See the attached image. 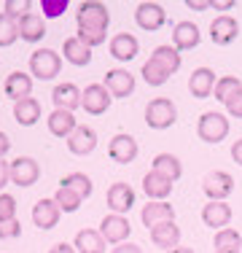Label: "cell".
I'll use <instances>...</instances> for the list:
<instances>
[{
    "instance_id": "35",
    "label": "cell",
    "mask_w": 242,
    "mask_h": 253,
    "mask_svg": "<svg viewBox=\"0 0 242 253\" xmlns=\"http://www.w3.org/2000/svg\"><path fill=\"white\" fill-rule=\"evenodd\" d=\"M54 202L59 205V210H62V213H76V210L81 208L83 200H81V197H78L73 189H65V186H59L57 194H54Z\"/></svg>"
},
{
    "instance_id": "14",
    "label": "cell",
    "mask_w": 242,
    "mask_h": 253,
    "mask_svg": "<svg viewBox=\"0 0 242 253\" xmlns=\"http://www.w3.org/2000/svg\"><path fill=\"white\" fill-rule=\"evenodd\" d=\"M68 148H70L73 156H89L97 148V132L92 126L78 124V129L68 137Z\"/></svg>"
},
{
    "instance_id": "39",
    "label": "cell",
    "mask_w": 242,
    "mask_h": 253,
    "mask_svg": "<svg viewBox=\"0 0 242 253\" xmlns=\"http://www.w3.org/2000/svg\"><path fill=\"white\" fill-rule=\"evenodd\" d=\"M40 11L43 19H59L68 11V0H40Z\"/></svg>"
},
{
    "instance_id": "1",
    "label": "cell",
    "mask_w": 242,
    "mask_h": 253,
    "mask_svg": "<svg viewBox=\"0 0 242 253\" xmlns=\"http://www.w3.org/2000/svg\"><path fill=\"white\" fill-rule=\"evenodd\" d=\"M78 30H89V33H108V25H111V11L105 8L97 0H86V3L78 5L76 14Z\"/></svg>"
},
{
    "instance_id": "10",
    "label": "cell",
    "mask_w": 242,
    "mask_h": 253,
    "mask_svg": "<svg viewBox=\"0 0 242 253\" xmlns=\"http://www.w3.org/2000/svg\"><path fill=\"white\" fill-rule=\"evenodd\" d=\"M135 22H137V27L145 30V33H156V30H161L164 27V22H167V14H164V8H161L159 3H140L135 8Z\"/></svg>"
},
{
    "instance_id": "32",
    "label": "cell",
    "mask_w": 242,
    "mask_h": 253,
    "mask_svg": "<svg viewBox=\"0 0 242 253\" xmlns=\"http://www.w3.org/2000/svg\"><path fill=\"white\" fill-rule=\"evenodd\" d=\"M59 186H65V189H73L78 197H81V200H89V197H92V191H94L92 178L83 175V172H70V175H65L62 180H59Z\"/></svg>"
},
{
    "instance_id": "31",
    "label": "cell",
    "mask_w": 242,
    "mask_h": 253,
    "mask_svg": "<svg viewBox=\"0 0 242 253\" xmlns=\"http://www.w3.org/2000/svg\"><path fill=\"white\" fill-rule=\"evenodd\" d=\"M151 170L161 172V175L169 178L172 183L183 175V165H180V159L175 154H159V156H154V167H151Z\"/></svg>"
},
{
    "instance_id": "46",
    "label": "cell",
    "mask_w": 242,
    "mask_h": 253,
    "mask_svg": "<svg viewBox=\"0 0 242 253\" xmlns=\"http://www.w3.org/2000/svg\"><path fill=\"white\" fill-rule=\"evenodd\" d=\"M8 151H11V140H8V135H5V132H0V159H3Z\"/></svg>"
},
{
    "instance_id": "9",
    "label": "cell",
    "mask_w": 242,
    "mask_h": 253,
    "mask_svg": "<svg viewBox=\"0 0 242 253\" xmlns=\"http://www.w3.org/2000/svg\"><path fill=\"white\" fill-rule=\"evenodd\" d=\"M108 156L116 165H132L137 159V140L132 135H126V132H119L108 143Z\"/></svg>"
},
{
    "instance_id": "8",
    "label": "cell",
    "mask_w": 242,
    "mask_h": 253,
    "mask_svg": "<svg viewBox=\"0 0 242 253\" xmlns=\"http://www.w3.org/2000/svg\"><path fill=\"white\" fill-rule=\"evenodd\" d=\"M100 234L105 237V243L121 245V243H126V240H129V234H132V224H129V218H126V215L111 213V215H105V218H102V224H100Z\"/></svg>"
},
{
    "instance_id": "48",
    "label": "cell",
    "mask_w": 242,
    "mask_h": 253,
    "mask_svg": "<svg viewBox=\"0 0 242 253\" xmlns=\"http://www.w3.org/2000/svg\"><path fill=\"white\" fill-rule=\"evenodd\" d=\"M232 159L237 162V165H242V137H240V140L232 146Z\"/></svg>"
},
{
    "instance_id": "6",
    "label": "cell",
    "mask_w": 242,
    "mask_h": 253,
    "mask_svg": "<svg viewBox=\"0 0 242 253\" xmlns=\"http://www.w3.org/2000/svg\"><path fill=\"white\" fill-rule=\"evenodd\" d=\"M40 178V165L33 159V156H16L11 162V183L19 186V189H27V186H35Z\"/></svg>"
},
{
    "instance_id": "42",
    "label": "cell",
    "mask_w": 242,
    "mask_h": 253,
    "mask_svg": "<svg viewBox=\"0 0 242 253\" xmlns=\"http://www.w3.org/2000/svg\"><path fill=\"white\" fill-rule=\"evenodd\" d=\"M226 111H229V116L242 119V92H240V94H234V97L226 102Z\"/></svg>"
},
{
    "instance_id": "27",
    "label": "cell",
    "mask_w": 242,
    "mask_h": 253,
    "mask_svg": "<svg viewBox=\"0 0 242 253\" xmlns=\"http://www.w3.org/2000/svg\"><path fill=\"white\" fill-rule=\"evenodd\" d=\"M62 57L68 59L70 65H76V68H86V65L92 62V49L83 46L78 38H68L62 43Z\"/></svg>"
},
{
    "instance_id": "33",
    "label": "cell",
    "mask_w": 242,
    "mask_h": 253,
    "mask_svg": "<svg viewBox=\"0 0 242 253\" xmlns=\"http://www.w3.org/2000/svg\"><path fill=\"white\" fill-rule=\"evenodd\" d=\"M242 92V81L237 76H223V78H218V84H215V100L218 102H223L226 105L229 100L234 97V94H240Z\"/></svg>"
},
{
    "instance_id": "49",
    "label": "cell",
    "mask_w": 242,
    "mask_h": 253,
    "mask_svg": "<svg viewBox=\"0 0 242 253\" xmlns=\"http://www.w3.org/2000/svg\"><path fill=\"white\" fill-rule=\"evenodd\" d=\"M213 8H215V11H232V8H234V3H232V0H215Z\"/></svg>"
},
{
    "instance_id": "28",
    "label": "cell",
    "mask_w": 242,
    "mask_h": 253,
    "mask_svg": "<svg viewBox=\"0 0 242 253\" xmlns=\"http://www.w3.org/2000/svg\"><path fill=\"white\" fill-rule=\"evenodd\" d=\"M151 59H154V62L159 65L167 76H172V73H178V70H180V51L175 49V46H169V43L156 46L154 54H151Z\"/></svg>"
},
{
    "instance_id": "43",
    "label": "cell",
    "mask_w": 242,
    "mask_h": 253,
    "mask_svg": "<svg viewBox=\"0 0 242 253\" xmlns=\"http://www.w3.org/2000/svg\"><path fill=\"white\" fill-rule=\"evenodd\" d=\"M8 180H11V162H3V159H0V191L8 186Z\"/></svg>"
},
{
    "instance_id": "22",
    "label": "cell",
    "mask_w": 242,
    "mask_h": 253,
    "mask_svg": "<svg viewBox=\"0 0 242 253\" xmlns=\"http://www.w3.org/2000/svg\"><path fill=\"white\" fill-rule=\"evenodd\" d=\"M199 41H202V35H199V27L194 25V22H178L172 30V46L178 51H191L199 46Z\"/></svg>"
},
{
    "instance_id": "51",
    "label": "cell",
    "mask_w": 242,
    "mask_h": 253,
    "mask_svg": "<svg viewBox=\"0 0 242 253\" xmlns=\"http://www.w3.org/2000/svg\"><path fill=\"white\" fill-rule=\"evenodd\" d=\"M215 253H240V251H215Z\"/></svg>"
},
{
    "instance_id": "17",
    "label": "cell",
    "mask_w": 242,
    "mask_h": 253,
    "mask_svg": "<svg viewBox=\"0 0 242 253\" xmlns=\"http://www.w3.org/2000/svg\"><path fill=\"white\" fill-rule=\"evenodd\" d=\"M81 89L76 86V84H59V86L51 89V102L57 111H76V108H81Z\"/></svg>"
},
{
    "instance_id": "20",
    "label": "cell",
    "mask_w": 242,
    "mask_h": 253,
    "mask_svg": "<svg viewBox=\"0 0 242 253\" xmlns=\"http://www.w3.org/2000/svg\"><path fill=\"white\" fill-rule=\"evenodd\" d=\"M143 191H145V197H148V200L164 202L167 197L172 194V180L164 178L161 172L151 170V172H145V178H143Z\"/></svg>"
},
{
    "instance_id": "47",
    "label": "cell",
    "mask_w": 242,
    "mask_h": 253,
    "mask_svg": "<svg viewBox=\"0 0 242 253\" xmlns=\"http://www.w3.org/2000/svg\"><path fill=\"white\" fill-rule=\"evenodd\" d=\"M48 253H78V251L73 248V245H68V243H57V245H54V248L48 251Z\"/></svg>"
},
{
    "instance_id": "11",
    "label": "cell",
    "mask_w": 242,
    "mask_h": 253,
    "mask_svg": "<svg viewBox=\"0 0 242 253\" xmlns=\"http://www.w3.org/2000/svg\"><path fill=\"white\" fill-rule=\"evenodd\" d=\"M105 89L111 92V97L116 100H124L135 92V76L129 70H121V68H113L105 73Z\"/></svg>"
},
{
    "instance_id": "3",
    "label": "cell",
    "mask_w": 242,
    "mask_h": 253,
    "mask_svg": "<svg viewBox=\"0 0 242 253\" xmlns=\"http://www.w3.org/2000/svg\"><path fill=\"white\" fill-rule=\"evenodd\" d=\"M197 135L202 143H210V146H215V143L226 140L229 135V122L223 113H215V111H207L199 116L197 122Z\"/></svg>"
},
{
    "instance_id": "23",
    "label": "cell",
    "mask_w": 242,
    "mask_h": 253,
    "mask_svg": "<svg viewBox=\"0 0 242 253\" xmlns=\"http://www.w3.org/2000/svg\"><path fill=\"white\" fill-rule=\"evenodd\" d=\"M3 89H5V94H8L14 102L27 100V97H33V76L22 73V70H14V73L5 78Z\"/></svg>"
},
{
    "instance_id": "37",
    "label": "cell",
    "mask_w": 242,
    "mask_h": 253,
    "mask_svg": "<svg viewBox=\"0 0 242 253\" xmlns=\"http://www.w3.org/2000/svg\"><path fill=\"white\" fill-rule=\"evenodd\" d=\"M140 73H143V78H145V84H148V86H161V84H167V78H169L151 57H148V62H143Z\"/></svg>"
},
{
    "instance_id": "36",
    "label": "cell",
    "mask_w": 242,
    "mask_h": 253,
    "mask_svg": "<svg viewBox=\"0 0 242 253\" xmlns=\"http://www.w3.org/2000/svg\"><path fill=\"white\" fill-rule=\"evenodd\" d=\"M16 38H19V22L0 14V49H8Z\"/></svg>"
},
{
    "instance_id": "18",
    "label": "cell",
    "mask_w": 242,
    "mask_h": 253,
    "mask_svg": "<svg viewBox=\"0 0 242 253\" xmlns=\"http://www.w3.org/2000/svg\"><path fill=\"white\" fill-rule=\"evenodd\" d=\"M151 243L156 245V248L161 251H172L178 248L180 243V226L175 224V221H164V224H156L154 229H151Z\"/></svg>"
},
{
    "instance_id": "13",
    "label": "cell",
    "mask_w": 242,
    "mask_h": 253,
    "mask_svg": "<svg viewBox=\"0 0 242 253\" xmlns=\"http://www.w3.org/2000/svg\"><path fill=\"white\" fill-rule=\"evenodd\" d=\"M111 57L119 59V62H132V59L137 57V51H140V43H137V38L132 33H119L111 38Z\"/></svg>"
},
{
    "instance_id": "34",
    "label": "cell",
    "mask_w": 242,
    "mask_h": 253,
    "mask_svg": "<svg viewBox=\"0 0 242 253\" xmlns=\"http://www.w3.org/2000/svg\"><path fill=\"white\" fill-rule=\"evenodd\" d=\"M213 245H215V251H240L242 234L237 229H221V232H215Z\"/></svg>"
},
{
    "instance_id": "15",
    "label": "cell",
    "mask_w": 242,
    "mask_h": 253,
    "mask_svg": "<svg viewBox=\"0 0 242 253\" xmlns=\"http://www.w3.org/2000/svg\"><path fill=\"white\" fill-rule=\"evenodd\" d=\"M215 84H218V76L210 68H197L189 78V89L197 100H207L215 92Z\"/></svg>"
},
{
    "instance_id": "5",
    "label": "cell",
    "mask_w": 242,
    "mask_h": 253,
    "mask_svg": "<svg viewBox=\"0 0 242 253\" xmlns=\"http://www.w3.org/2000/svg\"><path fill=\"white\" fill-rule=\"evenodd\" d=\"M111 102H113V97L105 89V84H89L81 94V108L89 116H102V113H108Z\"/></svg>"
},
{
    "instance_id": "41",
    "label": "cell",
    "mask_w": 242,
    "mask_h": 253,
    "mask_svg": "<svg viewBox=\"0 0 242 253\" xmlns=\"http://www.w3.org/2000/svg\"><path fill=\"white\" fill-rule=\"evenodd\" d=\"M19 234H22L19 218H14V221H3V224H0V240H14V237H19Z\"/></svg>"
},
{
    "instance_id": "7",
    "label": "cell",
    "mask_w": 242,
    "mask_h": 253,
    "mask_svg": "<svg viewBox=\"0 0 242 253\" xmlns=\"http://www.w3.org/2000/svg\"><path fill=\"white\" fill-rule=\"evenodd\" d=\"M202 191L207 194L210 202H226V197H232L234 191V178L223 170H215L202 180Z\"/></svg>"
},
{
    "instance_id": "4",
    "label": "cell",
    "mask_w": 242,
    "mask_h": 253,
    "mask_svg": "<svg viewBox=\"0 0 242 253\" xmlns=\"http://www.w3.org/2000/svg\"><path fill=\"white\" fill-rule=\"evenodd\" d=\"M59 70H62V57L54 49H38L30 54V73H33V78L51 81V78L59 76Z\"/></svg>"
},
{
    "instance_id": "12",
    "label": "cell",
    "mask_w": 242,
    "mask_h": 253,
    "mask_svg": "<svg viewBox=\"0 0 242 253\" xmlns=\"http://www.w3.org/2000/svg\"><path fill=\"white\" fill-rule=\"evenodd\" d=\"M237 35H240V25H237V19L229 16V14L218 16V19H213V25H210V41H213L215 46L234 43Z\"/></svg>"
},
{
    "instance_id": "50",
    "label": "cell",
    "mask_w": 242,
    "mask_h": 253,
    "mask_svg": "<svg viewBox=\"0 0 242 253\" xmlns=\"http://www.w3.org/2000/svg\"><path fill=\"white\" fill-rule=\"evenodd\" d=\"M167 253H194L191 248H183V245H178V248H172V251H167Z\"/></svg>"
},
{
    "instance_id": "19",
    "label": "cell",
    "mask_w": 242,
    "mask_h": 253,
    "mask_svg": "<svg viewBox=\"0 0 242 253\" xmlns=\"http://www.w3.org/2000/svg\"><path fill=\"white\" fill-rule=\"evenodd\" d=\"M59 215H62V210H59L57 202L40 200V202H35V208H33V224L38 229H43V232H48V229H54L59 224Z\"/></svg>"
},
{
    "instance_id": "25",
    "label": "cell",
    "mask_w": 242,
    "mask_h": 253,
    "mask_svg": "<svg viewBox=\"0 0 242 253\" xmlns=\"http://www.w3.org/2000/svg\"><path fill=\"white\" fill-rule=\"evenodd\" d=\"M76 129H78L76 116H73L70 111H57V108H54L51 116H48V132H51L54 137H65V140H68Z\"/></svg>"
},
{
    "instance_id": "26",
    "label": "cell",
    "mask_w": 242,
    "mask_h": 253,
    "mask_svg": "<svg viewBox=\"0 0 242 253\" xmlns=\"http://www.w3.org/2000/svg\"><path fill=\"white\" fill-rule=\"evenodd\" d=\"M73 248L78 253H105V237H102L97 229H81V232L76 234Z\"/></svg>"
},
{
    "instance_id": "45",
    "label": "cell",
    "mask_w": 242,
    "mask_h": 253,
    "mask_svg": "<svg viewBox=\"0 0 242 253\" xmlns=\"http://www.w3.org/2000/svg\"><path fill=\"white\" fill-rule=\"evenodd\" d=\"M189 5L191 11H207V8H213V3H207V0H189Z\"/></svg>"
},
{
    "instance_id": "30",
    "label": "cell",
    "mask_w": 242,
    "mask_h": 253,
    "mask_svg": "<svg viewBox=\"0 0 242 253\" xmlns=\"http://www.w3.org/2000/svg\"><path fill=\"white\" fill-rule=\"evenodd\" d=\"M14 119L19 122L22 126H33L40 122V102L27 97V100H19L14 102Z\"/></svg>"
},
{
    "instance_id": "29",
    "label": "cell",
    "mask_w": 242,
    "mask_h": 253,
    "mask_svg": "<svg viewBox=\"0 0 242 253\" xmlns=\"http://www.w3.org/2000/svg\"><path fill=\"white\" fill-rule=\"evenodd\" d=\"M43 35H46V22H43V16L27 14V16L19 22V38H22V41H27V43H38Z\"/></svg>"
},
{
    "instance_id": "24",
    "label": "cell",
    "mask_w": 242,
    "mask_h": 253,
    "mask_svg": "<svg viewBox=\"0 0 242 253\" xmlns=\"http://www.w3.org/2000/svg\"><path fill=\"white\" fill-rule=\"evenodd\" d=\"M202 221H204V226L221 232V229H226L229 221H232V208H229L226 202H207L202 208Z\"/></svg>"
},
{
    "instance_id": "38",
    "label": "cell",
    "mask_w": 242,
    "mask_h": 253,
    "mask_svg": "<svg viewBox=\"0 0 242 253\" xmlns=\"http://www.w3.org/2000/svg\"><path fill=\"white\" fill-rule=\"evenodd\" d=\"M30 0H5V5H3V14L5 16H11L14 22H22L24 16L30 14Z\"/></svg>"
},
{
    "instance_id": "40",
    "label": "cell",
    "mask_w": 242,
    "mask_h": 253,
    "mask_svg": "<svg viewBox=\"0 0 242 253\" xmlns=\"http://www.w3.org/2000/svg\"><path fill=\"white\" fill-rule=\"evenodd\" d=\"M16 218V200L11 194H0V224Z\"/></svg>"
},
{
    "instance_id": "44",
    "label": "cell",
    "mask_w": 242,
    "mask_h": 253,
    "mask_svg": "<svg viewBox=\"0 0 242 253\" xmlns=\"http://www.w3.org/2000/svg\"><path fill=\"white\" fill-rule=\"evenodd\" d=\"M111 253H143V248H140V245H135V243H121Z\"/></svg>"
},
{
    "instance_id": "2",
    "label": "cell",
    "mask_w": 242,
    "mask_h": 253,
    "mask_svg": "<svg viewBox=\"0 0 242 253\" xmlns=\"http://www.w3.org/2000/svg\"><path fill=\"white\" fill-rule=\"evenodd\" d=\"M175 122H178V108L169 97H156L148 102L145 108V124L151 129H169Z\"/></svg>"
},
{
    "instance_id": "21",
    "label": "cell",
    "mask_w": 242,
    "mask_h": 253,
    "mask_svg": "<svg viewBox=\"0 0 242 253\" xmlns=\"http://www.w3.org/2000/svg\"><path fill=\"white\" fill-rule=\"evenodd\" d=\"M132 205H135V191H132L129 183H113L111 189H108V208H111L113 213L124 215L132 210Z\"/></svg>"
},
{
    "instance_id": "16",
    "label": "cell",
    "mask_w": 242,
    "mask_h": 253,
    "mask_svg": "<svg viewBox=\"0 0 242 253\" xmlns=\"http://www.w3.org/2000/svg\"><path fill=\"white\" fill-rule=\"evenodd\" d=\"M140 221L148 229H154L156 224H164V221H175V208L169 202L148 200V202H145V208L140 210Z\"/></svg>"
}]
</instances>
